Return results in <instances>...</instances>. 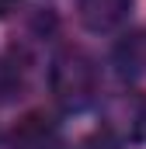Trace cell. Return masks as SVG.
Here are the masks:
<instances>
[{
    "label": "cell",
    "mask_w": 146,
    "mask_h": 149,
    "mask_svg": "<svg viewBox=\"0 0 146 149\" xmlns=\"http://www.w3.org/2000/svg\"><path fill=\"white\" fill-rule=\"evenodd\" d=\"M118 63L122 70H132V73L146 70V31H136L118 45Z\"/></svg>",
    "instance_id": "obj_5"
},
{
    "label": "cell",
    "mask_w": 146,
    "mask_h": 149,
    "mask_svg": "<svg viewBox=\"0 0 146 149\" xmlns=\"http://www.w3.org/2000/svg\"><path fill=\"white\" fill-rule=\"evenodd\" d=\"M7 149H63L59 121L45 111H28L7 132Z\"/></svg>",
    "instance_id": "obj_2"
},
{
    "label": "cell",
    "mask_w": 146,
    "mask_h": 149,
    "mask_svg": "<svg viewBox=\"0 0 146 149\" xmlns=\"http://www.w3.org/2000/svg\"><path fill=\"white\" fill-rule=\"evenodd\" d=\"M18 3H21V0H0V17H4V14H11Z\"/></svg>",
    "instance_id": "obj_7"
},
{
    "label": "cell",
    "mask_w": 146,
    "mask_h": 149,
    "mask_svg": "<svg viewBox=\"0 0 146 149\" xmlns=\"http://www.w3.org/2000/svg\"><path fill=\"white\" fill-rule=\"evenodd\" d=\"M129 14H132V0H77V21L94 35L122 28Z\"/></svg>",
    "instance_id": "obj_3"
},
{
    "label": "cell",
    "mask_w": 146,
    "mask_h": 149,
    "mask_svg": "<svg viewBox=\"0 0 146 149\" xmlns=\"http://www.w3.org/2000/svg\"><path fill=\"white\" fill-rule=\"evenodd\" d=\"M49 87H52V97L66 108V111H80L94 101L98 94V70H94V59L80 49H63L56 52L52 59V70H49Z\"/></svg>",
    "instance_id": "obj_1"
},
{
    "label": "cell",
    "mask_w": 146,
    "mask_h": 149,
    "mask_svg": "<svg viewBox=\"0 0 146 149\" xmlns=\"http://www.w3.org/2000/svg\"><path fill=\"white\" fill-rule=\"evenodd\" d=\"M80 149H118V146L111 142V135H91L80 142Z\"/></svg>",
    "instance_id": "obj_6"
},
{
    "label": "cell",
    "mask_w": 146,
    "mask_h": 149,
    "mask_svg": "<svg viewBox=\"0 0 146 149\" xmlns=\"http://www.w3.org/2000/svg\"><path fill=\"white\" fill-rule=\"evenodd\" d=\"M108 121L115 132L129 135V139H139L146 132V104L136 94H118L108 101Z\"/></svg>",
    "instance_id": "obj_4"
}]
</instances>
